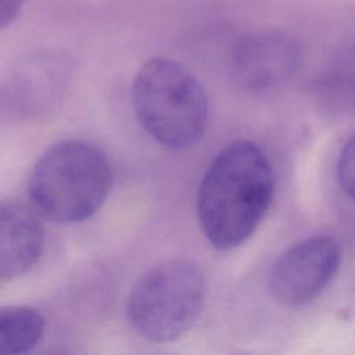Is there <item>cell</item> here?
<instances>
[{"mask_svg": "<svg viewBox=\"0 0 355 355\" xmlns=\"http://www.w3.org/2000/svg\"><path fill=\"white\" fill-rule=\"evenodd\" d=\"M275 194V172L254 141L236 140L207 168L197 191V216L208 243L232 250L245 243L266 215Z\"/></svg>", "mask_w": 355, "mask_h": 355, "instance_id": "cell-1", "label": "cell"}, {"mask_svg": "<svg viewBox=\"0 0 355 355\" xmlns=\"http://www.w3.org/2000/svg\"><path fill=\"white\" fill-rule=\"evenodd\" d=\"M337 179L341 189L352 198L354 196V140L352 137L341 147L337 158Z\"/></svg>", "mask_w": 355, "mask_h": 355, "instance_id": "cell-10", "label": "cell"}, {"mask_svg": "<svg viewBox=\"0 0 355 355\" xmlns=\"http://www.w3.org/2000/svg\"><path fill=\"white\" fill-rule=\"evenodd\" d=\"M25 3L26 0H0V31L18 17Z\"/></svg>", "mask_w": 355, "mask_h": 355, "instance_id": "cell-11", "label": "cell"}, {"mask_svg": "<svg viewBox=\"0 0 355 355\" xmlns=\"http://www.w3.org/2000/svg\"><path fill=\"white\" fill-rule=\"evenodd\" d=\"M46 319L29 305L0 306V355L32 351L43 338Z\"/></svg>", "mask_w": 355, "mask_h": 355, "instance_id": "cell-9", "label": "cell"}, {"mask_svg": "<svg viewBox=\"0 0 355 355\" xmlns=\"http://www.w3.org/2000/svg\"><path fill=\"white\" fill-rule=\"evenodd\" d=\"M132 104L141 128L165 147L187 148L205 132L204 87L175 60L154 57L141 65L133 80Z\"/></svg>", "mask_w": 355, "mask_h": 355, "instance_id": "cell-3", "label": "cell"}, {"mask_svg": "<svg viewBox=\"0 0 355 355\" xmlns=\"http://www.w3.org/2000/svg\"><path fill=\"white\" fill-rule=\"evenodd\" d=\"M205 301V280L187 259L153 266L133 286L126 315L130 326L153 343H171L186 334L198 319Z\"/></svg>", "mask_w": 355, "mask_h": 355, "instance_id": "cell-4", "label": "cell"}, {"mask_svg": "<svg viewBox=\"0 0 355 355\" xmlns=\"http://www.w3.org/2000/svg\"><path fill=\"white\" fill-rule=\"evenodd\" d=\"M68 65L53 55H39L18 65L0 87V110L18 118H35L51 111L62 98Z\"/></svg>", "mask_w": 355, "mask_h": 355, "instance_id": "cell-7", "label": "cell"}, {"mask_svg": "<svg viewBox=\"0 0 355 355\" xmlns=\"http://www.w3.org/2000/svg\"><path fill=\"white\" fill-rule=\"evenodd\" d=\"M111 186L110 162L97 147L64 140L36 161L28 190L37 214L55 223L73 225L101 208Z\"/></svg>", "mask_w": 355, "mask_h": 355, "instance_id": "cell-2", "label": "cell"}, {"mask_svg": "<svg viewBox=\"0 0 355 355\" xmlns=\"http://www.w3.org/2000/svg\"><path fill=\"white\" fill-rule=\"evenodd\" d=\"M341 247L331 236H313L287 248L273 263L268 287L276 302L300 306L315 300L334 279Z\"/></svg>", "mask_w": 355, "mask_h": 355, "instance_id": "cell-5", "label": "cell"}, {"mask_svg": "<svg viewBox=\"0 0 355 355\" xmlns=\"http://www.w3.org/2000/svg\"><path fill=\"white\" fill-rule=\"evenodd\" d=\"M46 233L37 214L17 201L0 202V279H15L40 259Z\"/></svg>", "mask_w": 355, "mask_h": 355, "instance_id": "cell-8", "label": "cell"}, {"mask_svg": "<svg viewBox=\"0 0 355 355\" xmlns=\"http://www.w3.org/2000/svg\"><path fill=\"white\" fill-rule=\"evenodd\" d=\"M301 64L295 40L276 31H259L244 36L233 53V75L247 90L263 93L290 79Z\"/></svg>", "mask_w": 355, "mask_h": 355, "instance_id": "cell-6", "label": "cell"}]
</instances>
